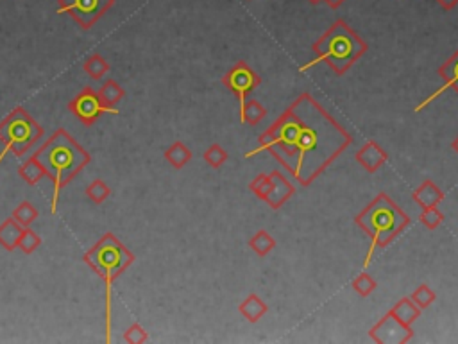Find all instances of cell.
I'll return each mask as SVG.
<instances>
[{"instance_id":"obj_1","label":"cell","mask_w":458,"mask_h":344,"mask_svg":"<svg viewBox=\"0 0 458 344\" xmlns=\"http://www.w3.org/2000/svg\"><path fill=\"white\" fill-rule=\"evenodd\" d=\"M258 144L245 158L267 151L301 187H310L353 144V135L307 92L258 136Z\"/></svg>"},{"instance_id":"obj_2","label":"cell","mask_w":458,"mask_h":344,"mask_svg":"<svg viewBox=\"0 0 458 344\" xmlns=\"http://www.w3.org/2000/svg\"><path fill=\"white\" fill-rule=\"evenodd\" d=\"M34 157L43 165L47 178L54 185L50 213H56L63 187H67L92 161V157L63 128L52 133L47 142L34 152Z\"/></svg>"},{"instance_id":"obj_3","label":"cell","mask_w":458,"mask_h":344,"mask_svg":"<svg viewBox=\"0 0 458 344\" xmlns=\"http://www.w3.org/2000/svg\"><path fill=\"white\" fill-rule=\"evenodd\" d=\"M355 225L371 239V248L363 260L365 269L371 264L376 249L389 248L410 226V217L385 192H379L362 212L356 213Z\"/></svg>"},{"instance_id":"obj_4","label":"cell","mask_w":458,"mask_h":344,"mask_svg":"<svg viewBox=\"0 0 458 344\" xmlns=\"http://www.w3.org/2000/svg\"><path fill=\"white\" fill-rule=\"evenodd\" d=\"M311 51L317 54V58L303 65L299 72H307L308 68L324 61L337 76H344L369 51V45L358 37L355 29L347 25L346 20L339 18L311 45Z\"/></svg>"},{"instance_id":"obj_5","label":"cell","mask_w":458,"mask_h":344,"mask_svg":"<svg viewBox=\"0 0 458 344\" xmlns=\"http://www.w3.org/2000/svg\"><path fill=\"white\" fill-rule=\"evenodd\" d=\"M83 260L106 284V340L109 343L112 340V287L116 278L135 264L136 256L112 232H108L84 253Z\"/></svg>"},{"instance_id":"obj_6","label":"cell","mask_w":458,"mask_h":344,"mask_svg":"<svg viewBox=\"0 0 458 344\" xmlns=\"http://www.w3.org/2000/svg\"><path fill=\"white\" fill-rule=\"evenodd\" d=\"M43 136V128L32 119L29 112L22 106L11 110L8 117L0 120V142L4 149L0 152V164L4 161L9 152L16 158H22L29 149L40 142Z\"/></svg>"},{"instance_id":"obj_7","label":"cell","mask_w":458,"mask_h":344,"mask_svg":"<svg viewBox=\"0 0 458 344\" xmlns=\"http://www.w3.org/2000/svg\"><path fill=\"white\" fill-rule=\"evenodd\" d=\"M115 0H60V15H70L83 29H92L109 9Z\"/></svg>"},{"instance_id":"obj_8","label":"cell","mask_w":458,"mask_h":344,"mask_svg":"<svg viewBox=\"0 0 458 344\" xmlns=\"http://www.w3.org/2000/svg\"><path fill=\"white\" fill-rule=\"evenodd\" d=\"M68 110H70L84 126L95 124L97 120L102 115H106V113H109V115H116V113H119V110L113 108V106L104 105L102 100H100L99 93L93 88H90V86L81 90V92L68 102Z\"/></svg>"},{"instance_id":"obj_9","label":"cell","mask_w":458,"mask_h":344,"mask_svg":"<svg viewBox=\"0 0 458 344\" xmlns=\"http://www.w3.org/2000/svg\"><path fill=\"white\" fill-rule=\"evenodd\" d=\"M222 84L231 90L238 99V110L245 105L248 95L262 84V77L245 61H236L222 76Z\"/></svg>"},{"instance_id":"obj_10","label":"cell","mask_w":458,"mask_h":344,"mask_svg":"<svg viewBox=\"0 0 458 344\" xmlns=\"http://www.w3.org/2000/svg\"><path fill=\"white\" fill-rule=\"evenodd\" d=\"M369 337L378 344H405L414 339V329L399 321L389 310L378 323L369 330Z\"/></svg>"},{"instance_id":"obj_11","label":"cell","mask_w":458,"mask_h":344,"mask_svg":"<svg viewBox=\"0 0 458 344\" xmlns=\"http://www.w3.org/2000/svg\"><path fill=\"white\" fill-rule=\"evenodd\" d=\"M437 74L440 77H443L444 84H443V86H440V88L437 90V92H433L430 97H426V99L422 100V102H419L417 108H415V112H421V110H424V108H426V106H430L431 102H433V100L437 99V97L443 95V93L446 92V90L453 88L454 92L458 93V48H457V51H454L453 54H451L450 58H447L446 61H444L443 65H440V67H438Z\"/></svg>"},{"instance_id":"obj_12","label":"cell","mask_w":458,"mask_h":344,"mask_svg":"<svg viewBox=\"0 0 458 344\" xmlns=\"http://www.w3.org/2000/svg\"><path fill=\"white\" fill-rule=\"evenodd\" d=\"M355 160L362 165V168H365L369 174L378 172L383 165L389 160V154L385 152V149L378 144L376 140H367L362 147L356 151Z\"/></svg>"},{"instance_id":"obj_13","label":"cell","mask_w":458,"mask_h":344,"mask_svg":"<svg viewBox=\"0 0 458 344\" xmlns=\"http://www.w3.org/2000/svg\"><path fill=\"white\" fill-rule=\"evenodd\" d=\"M271 180H272V192L271 196L267 197L265 203H267L272 210H279L292 196H295V188L294 185H292L279 171L271 172Z\"/></svg>"},{"instance_id":"obj_14","label":"cell","mask_w":458,"mask_h":344,"mask_svg":"<svg viewBox=\"0 0 458 344\" xmlns=\"http://www.w3.org/2000/svg\"><path fill=\"white\" fill-rule=\"evenodd\" d=\"M415 203L421 209H431V206H438L444 201V192L438 188L437 183H433L431 180L422 181L414 192H412Z\"/></svg>"},{"instance_id":"obj_15","label":"cell","mask_w":458,"mask_h":344,"mask_svg":"<svg viewBox=\"0 0 458 344\" xmlns=\"http://www.w3.org/2000/svg\"><path fill=\"white\" fill-rule=\"evenodd\" d=\"M238 312L242 314L249 323L255 324L269 312V305L265 303L258 294H249V296L238 305Z\"/></svg>"},{"instance_id":"obj_16","label":"cell","mask_w":458,"mask_h":344,"mask_svg":"<svg viewBox=\"0 0 458 344\" xmlns=\"http://www.w3.org/2000/svg\"><path fill=\"white\" fill-rule=\"evenodd\" d=\"M22 233H24V226L18 225L13 217H8V219L0 225V246H2L6 251H15V249L18 248Z\"/></svg>"},{"instance_id":"obj_17","label":"cell","mask_w":458,"mask_h":344,"mask_svg":"<svg viewBox=\"0 0 458 344\" xmlns=\"http://www.w3.org/2000/svg\"><path fill=\"white\" fill-rule=\"evenodd\" d=\"M391 312L394 314L399 321H403L405 324H410L412 326V324L421 317L422 310L414 303V301H412L410 296H407L396 301L394 307L391 308Z\"/></svg>"},{"instance_id":"obj_18","label":"cell","mask_w":458,"mask_h":344,"mask_svg":"<svg viewBox=\"0 0 458 344\" xmlns=\"http://www.w3.org/2000/svg\"><path fill=\"white\" fill-rule=\"evenodd\" d=\"M267 117V108L256 99L245 100V105L240 108V122L249 126H258Z\"/></svg>"},{"instance_id":"obj_19","label":"cell","mask_w":458,"mask_h":344,"mask_svg":"<svg viewBox=\"0 0 458 344\" xmlns=\"http://www.w3.org/2000/svg\"><path fill=\"white\" fill-rule=\"evenodd\" d=\"M18 174H20L22 180L27 185H38L43 178H47V171L43 168V165L38 161V158L32 154L27 161L20 165L18 168Z\"/></svg>"},{"instance_id":"obj_20","label":"cell","mask_w":458,"mask_h":344,"mask_svg":"<svg viewBox=\"0 0 458 344\" xmlns=\"http://www.w3.org/2000/svg\"><path fill=\"white\" fill-rule=\"evenodd\" d=\"M165 160L172 165L174 168H183L188 161L191 160V151L183 144V142H174L170 147H167L165 151Z\"/></svg>"},{"instance_id":"obj_21","label":"cell","mask_w":458,"mask_h":344,"mask_svg":"<svg viewBox=\"0 0 458 344\" xmlns=\"http://www.w3.org/2000/svg\"><path fill=\"white\" fill-rule=\"evenodd\" d=\"M97 93H99L100 100H102L104 105L113 106V108H115V106L119 105L120 100L124 99V95H126L124 88H122V86H120L115 79L106 81V83H104L102 86L97 90Z\"/></svg>"},{"instance_id":"obj_22","label":"cell","mask_w":458,"mask_h":344,"mask_svg":"<svg viewBox=\"0 0 458 344\" xmlns=\"http://www.w3.org/2000/svg\"><path fill=\"white\" fill-rule=\"evenodd\" d=\"M249 248H251L258 256H267L269 253L276 248V240L269 232H265V230H258V232L249 239Z\"/></svg>"},{"instance_id":"obj_23","label":"cell","mask_w":458,"mask_h":344,"mask_svg":"<svg viewBox=\"0 0 458 344\" xmlns=\"http://www.w3.org/2000/svg\"><path fill=\"white\" fill-rule=\"evenodd\" d=\"M83 68L88 77H92L93 81H100V77H104L109 72V63L100 54H92L84 61Z\"/></svg>"},{"instance_id":"obj_24","label":"cell","mask_w":458,"mask_h":344,"mask_svg":"<svg viewBox=\"0 0 458 344\" xmlns=\"http://www.w3.org/2000/svg\"><path fill=\"white\" fill-rule=\"evenodd\" d=\"M13 219L18 223V225H22L24 228H27V226H31L34 220L38 219V210L32 206V203H29V201H22L18 206H16L15 210H13Z\"/></svg>"},{"instance_id":"obj_25","label":"cell","mask_w":458,"mask_h":344,"mask_svg":"<svg viewBox=\"0 0 458 344\" xmlns=\"http://www.w3.org/2000/svg\"><path fill=\"white\" fill-rule=\"evenodd\" d=\"M249 190H251V192L255 194L260 201H263V203H265V201H267V197L271 196V192H272L271 174H258V176H256L251 183H249Z\"/></svg>"},{"instance_id":"obj_26","label":"cell","mask_w":458,"mask_h":344,"mask_svg":"<svg viewBox=\"0 0 458 344\" xmlns=\"http://www.w3.org/2000/svg\"><path fill=\"white\" fill-rule=\"evenodd\" d=\"M351 287L355 289L356 292H358L360 296L362 298H369L372 294V292L378 289V284H376L375 278L369 274V272H360L358 277L353 278V282H351Z\"/></svg>"},{"instance_id":"obj_27","label":"cell","mask_w":458,"mask_h":344,"mask_svg":"<svg viewBox=\"0 0 458 344\" xmlns=\"http://www.w3.org/2000/svg\"><path fill=\"white\" fill-rule=\"evenodd\" d=\"M203 158L211 168H220L227 160H229V154H227V151L222 147V145L211 144L210 147L204 151Z\"/></svg>"},{"instance_id":"obj_28","label":"cell","mask_w":458,"mask_h":344,"mask_svg":"<svg viewBox=\"0 0 458 344\" xmlns=\"http://www.w3.org/2000/svg\"><path fill=\"white\" fill-rule=\"evenodd\" d=\"M109 194H112V188L102 180H93L92 183L86 187V197L90 201H93L95 204H102L104 201L108 199Z\"/></svg>"},{"instance_id":"obj_29","label":"cell","mask_w":458,"mask_h":344,"mask_svg":"<svg viewBox=\"0 0 458 344\" xmlns=\"http://www.w3.org/2000/svg\"><path fill=\"white\" fill-rule=\"evenodd\" d=\"M410 298H412V301H414V303L421 308V310H424V308H428L435 300H437V294H435V291L430 287V285L422 284V285H419L414 292H412Z\"/></svg>"},{"instance_id":"obj_30","label":"cell","mask_w":458,"mask_h":344,"mask_svg":"<svg viewBox=\"0 0 458 344\" xmlns=\"http://www.w3.org/2000/svg\"><path fill=\"white\" fill-rule=\"evenodd\" d=\"M41 246V237L38 235L34 230H31V226L24 228V233L20 237V242H18V248L25 253V255H32Z\"/></svg>"},{"instance_id":"obj_31","label":"cell","mask_w":458,"mask_h":344,"mask_svg":"<svg viewBox=\"0 0 458 344\" xmlns=\"http://www.w3.org/2000/svg\"><path fill=\"white\" fill-rule=\"evenodd\" d=\"M422 226H426L428 230H437L438 226L444 223V213L438 210V206H431V209H422L421 216H419Z\"/></svg>"},{"instance_id":"obj_32","label":"cell","mask_w":458,"mask_h":344,"mask_svg":"<svg viewBox=\"0 0 458 344\" xmlns=\"http://www.w3.org/2000/svg\"><path fill=\"white\" fill-rule=\"evenodd\" d=\"M122 339H124V343H129V344H144L149 340V333H147V330L142 326V324L135 323V324H131L128 330H126Z\"/></svg>"},{"instance_id":"obj_33","label":"cell","mask_w":458,"mask_h":344,"mask_svg":"<svg viewBox=\"0 0 458 344\" xmlns=\"http://www.w3.org/2000/svg\"><path fill=\"white\" fill-rule=\"evenodd\" d=\"M435 2H437L444 11H451V9H454L458 6V0H435Z\"/></svg>"},{"instance_id":"obj_34","label":"cell","mask_w":458,"mask_h":344,"mask_svg":"<svg viewBox=\"0 0 458 344\" xmlns=\"http://www.w3.org/2000/svg\"><path fill=\"white\" fill-rule=\"evenodd\" d=\"M323 2H326V4L330 6L331 9H335V11H337V9L342 8L344 2H346V0H323Z\"/></svg>"},{"instance_id":"obj_35","label":"cell","mask_w":458,"mask_h":344,"mask_svg":"<svg viewBox=\"0 0 458 344\" xmlns=\"http://www.w3.org/2000/svg\"><path fill=\"white\" fill-rule=\"evenodd\" d=\"M451 149H453V151H457V152H458V136H457V138H454L453 142H451Z\"/></svg>"},{"instance_id":"obj_36","label":"cell","mask_w":458,"mask_h":344,"mask_svg":"<svg viewBox=\"0 0 458 344\" xmlns=\"http://www.w3.org/2000/svg\"><path fill=\"white\" fill-rule=\"evenodd\" d=\"M308 2H310L311 6H317V4H321V2H323V0H308Z\"/></svg>"}]
</instances>
